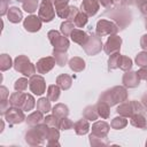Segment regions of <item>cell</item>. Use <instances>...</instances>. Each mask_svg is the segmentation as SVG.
I'll list each match as a JSON object with an SVG mask.
<instances>
[{
	"label": "cell",
	"mask_w": 147,
	"mask_h": 147,
	"mask_svg": "<svg viewBox=\"0 0 147 147\" xmlns=\"http://www.w3.org/2000/svg\"><path fill=\"white\" fill-rule=\"evenodd\" d=\"M127 98V93L126 90L122 86H115L108 91H106L101 96H100V101L107 102L109 106H114L118 102H123L125 101Z\"/></svg>",
	"instance_id": "1"
},
{
	"label": "cell",
	"mask_w": 147,
	"mask_h": 147,
	"mask_svg": "<svg viewBox=\"0 0 147 147\" xmlns=\"http://www.w3.org/2000/svg\"><path fill=\"white\" fill-rule=\"evenodd\" d=\"M14 68L16 71L23 74L24 76L31 77L36 72V67L30 62V60L25 55H20L15 59Z\"/></svg>",
	"instance_id": "2"
},
{
	"label": "cell",
	"mask_w": 147,
	"mask_h": 147,
	"mask_svg": "<svg viewBox=\"0 0 147 147\" xmlns=\"http://www.w3.org/2000/svg\"><path fill=\"white\" fill-rule=\"evenodd\" d=\"M48 39L52 42V45L54 46V49L56 51H62L65 52L69 47V41L67 39L65 36H61L57 31L52 30L48 32Z\"/></svg>",
	"instance_id": "3"
},
{
	"label": "cell",
	"mask_w": 147,
	"mask_h": 147,
	"mask_svg": "<svg viewBox=\"0 0 147 147\" xmlns=\"http://www.w3.org/2000/svg\"><path fill=\"white\" fill-rule=\"evenodd\" d=\"M52 2H54V0H42V2L40 5L38 17L44 22H49L55 16V10L53 9Z\"/></svg>",
	"instance_id": "4"
},
{
	"label": "cell",
	"mask_w": 147,
	"mask_h": 147,
	"mask_svg": "<svg viewBox=\"0 0 147 147\" xmlns=\"http://www.w3.org/2000/svg\"><path fill=\"white\" fill-rule=\"evenodd\" d=\"M139 110H141V106L137 101L124 102L121 106H118V108H117V113L122 116H125V117H129V116L131 117L132 115L139 113Z\"/></svg>",
	"instance_id": "5"
},
{
	"label": "cell",
	"mask_w": 147,
	"mask_h": 147,
	"mask_svg": "<svg viewBox=\"0 0 147 147\" xmlns=\"http://www.w3.org/2000/svg\"><path fill=\"white\" fill-rule=\"evenodd\" d=\"M118 30L117 25L110 21H107V20H101L98 22L96 24V34L99 37H102V36H106V34H113V33H116Z\"/></svg>",
	"instance_id": "6"
},
{
	"label": "cell",
	"mask_w": 147,
	"mask_h": 147,
	"mask_svg": "<svg viewBox=\"0 0 147 147\" xmlns=\"http://www.w3.org/2000/svg\"><path fill=\"white\" fill-rule=\"evenodd\" d=\"M83 47L88 55H95L96 53H99L101 51V47H102L101 38L98 34L91 36V37H88V40L86 41V44Z\"/></svg>",
	"instance_id": "7"
},
{
	"label": "cell",
	"mask_w": 147,
	"mask_h": 147,
	"mask_svg": "<svg viewBox=\"0 0 147 147\" xmlns=\"http://www.w3.org/2000/svg\"><path fill=\"white\" fill-rule=\"evenodd\" d=\"M29 86H30V90L37 95H41L46 90L45 79L41 76H37V75L31 76L29 80Z\"/></svg>",
	"instance_id": "8"
},
{
	"label": "cell",
	"mask_w": 147,
	"mask_h": 147,
	"mask_svg": "<svg viewBox=\"0 0 147 147\" xmlns=\"http://www.w3.org/2000/svg\"><path fill=\"white\" fill-rule=\"evenodd\" d=\"M5 117H6V121H7L10 125L21 123V122L24 119L23 109L21 110L18 107H11V108H8V110L5 113Z\"/></svg>",
	"instance_id": "9"
},
{
	"label": "cell",
	"mask_w": 147,
	"mask_h": 147,
	"mask_svg": "<svg viewBox=\"0 0 147 147\" xmlns=\"http://www.w3.org/2000/svg\"><path fill=\"white\" fill-rule=\"evenodd\" d=\"M121 44H122V39L118 36H111L108 38L106 45H105V52L107 54H113V53H117L121 48Z\"/></svg>",
	"instance_id": "10"
},
{
	"label": "cell",
	"mask_w": 147,
	"mask_h": 147,
	"mask_svg": "<svg viewBox=\"0 0 147 147\" xmlns=\"http://www.w3.org/2000/svg\"><path fill=\"white\" fill-rule=\"evenodd\" d=\"M55 63H56L55 59H53V57H51V56H48V57H42V59H40V60L38 61L36 69H37V71H38L39 74H46V72H48L49 70H52V68L54 67Z\"/></svg>",
	"instance_id": "11"
},
{
	"label": "cell",
	"mask_w": 147,
	"mask_h": 147,
	"mask_svg": "<svg viewBox=\"0 0 147 147\" xmlns=\"http://www.w3.org/2000/svg\"><path fill=\"white\" fill-rule=\"evenodd\" d=\"M109 125L105 122H96L92 126V133L90 137L92 138H105L108 133Z\"/></svg>",
	"instance_id": "12"
},
{
	"label": "cell",
	"mask_w": 147,
	"mask_h": 147,
	"mask_svg": "<svg viewBox=\"0 0 147 147\" xmlns=\"http://www.w3.org/2000/svg\"><path fill=\"white\" fill-rule=\"evenodd\" d=\"M24 28L26 31L29 32H36L38 31L40 28H41V20L34 15H31V16H28L25 20H24Z\"/></svg>",
	"instance_id": "13"
},
{
	"label": "cell",
	"mask_w": 147,
	"mask_h": 147,
	"mask_svg": "<svg viewBox=\"0 0 147 147\" xmlns=\"http://www.w3.org/2000/svg\"><path fill=\"white\" fill-rule=\"evenodd\" d=\"M80 8H82V11L87 16H93L96 14L99 9V2L98 0H83Z\"/></svg>",
	"instance_id": "14"
},
{
	"label": "cell",
	"mask_w": 147,
	"mask_h": 147,
	"mask_svg": "<svg viewBox=\"0 0 147 147\" xmlns=\"http://www.w3.org/2000/svg\"><path fill=\"white\" fill-rule=\"evenodd\" d=\"M68 2L69 0H54V7H55V11L57 16L62 18L68 17V13L70 9V7L68 6Z\"/></svg>",
	"instance_id": "15"
},
{
	"label": "cell",
	"mask_w": 147,
	"mask_h": 147,
	"mask_svg": "<svg viewBox=\"0 0 147 147\" xmlns=\"http://www.w3.org/2000/svg\"><path fill=\"white\" fill-rule=\"evenodd\" d=\"M139 82H140V78L138 76V72H134V71H127L126 74H124L123 76V83L125 86H129V87H136L137 85H139Z\"/></svg>",
	"instance_id": "16"
},
{
	"label": "cell",
	"mask_w": 147,
	"mask_h": 147,
	"mask_svg": "<svg viewBox=\"0 0 147 147\" xmlns=\"http://www.w3.org/2000/svg\"><path fill=\"white\" fill-rule=\"evenodd\" d=\"M70 37H71L72 41H75V42H77V44H79L82 46H84L86 44V41L88 40V36L84 31H82L79 29H74L71 31V33H70Z\"/></svg>",
	"instance_id": "17"
},
{
	"label": "cell",
	"mask_w": 147,
	"mask_h": 147,
	"mask_svg": "<svg viewBox=\"0 0 147 147\" xmlns=\"http://www.w3.org/2000/svg\"><path fill=\"white\" fill-rule=\"evenodd\" d=\"M25 98H26V93H23V92H15V93H13L11 95H10V98H9V102H10V105L13 106V107H21L22 108V106H23V103H24V101H25Z\"/></svg>",
	"instance_id": "18"
},
{
	"label": "cell",
	"mask_w": 147,
	"mask_h": 147,
	"mask_svg": "<svg viewBox=\"0 0 147 147\" xmlns=\"http://www.w3.org/2000/svg\"><path fill=\"white\" fill-rule=\"evenodd\" d=\"M7 16H8V20H9L11 23H18V22L22 20V17H23L22 11H21L17 7H11V8H9V10H8V13H7Z\"/></svg>",
	"instance_id": "19"
},
{
	"label": "cell",
	"mask_w": 147,
	"mask_h": 147,
	"mask_svg": "<svg viewBox=\"0 0 147 147\" xmlns=\"http://www.w3.org/2000/svg\"><path fill=\"white\" fill-rule=\"evenodd\" d=\"M71 83H72V79L70 76L68 75H60L57 78H56V84L62 88V90H68L70 86H71Z\"/></svg>",
	"instance_id": "20"
},
{
	"label": "cell",
	"mask_w": 147,
	"mask_h": 147,
	"mask_svg": "<svg viewBox=\"0 0 147 147\" xmlns=\"http://www.w3.org/2000/svg\"><path fill=\"white\" fill-rule=\"evenodd\" d=\"M69 65H70V68H71L74 71L79 72V71H82V70L85 68V62H84V60L80 59V57H74V59H71V60L69 61Z\"/></svg>",
	"instance_id": "21"
},
{
	"label": "cell",
	"mask_w": 147,
	"mask_h": 147,
	"mask_svg": "<svg viewBox=\"0 0 147 147\" xmlns=\"http://www.w3.org/2000/svg\"><path fill=\"white\" fill-rule=\"evenodd\" d=\"M69 110H68V107L63 103H57L54 108H53V115H55L57 118H63V117H67Z\"/></svg>",
	"instance_id": "22"
},
{
	"label": "cell",
	"mask_w": 147,
	"mask_h": 147,
	"mask_svg": "<svg viewBox=\"0 0 147 147\" xmlns=\"http://www.w3.org/2000/svg\"><path fill=\"white\" fill-rule=\"evenodd\" d=\"M60 96V86L59 85H49L47 90V99L49 101H56Z\"/></svg>",
	"instance_id": "23"
},
{
	"label": "cell",
	"mask_w": 147,
	"mask_h": 147,
	"mask_svg": "<svg viewBox=\"0 0 147 147\" xmlns=\"http://www.w3.org/2000/svg\"><path fill=\"white\" fill-rule=\"evenodd\" d=\"M74 127H75L77 134H85L88 131V127L90 126H88V122L86 119H80L77 123H75Z\"/></svg>",
	"instance_id": "24"
},
{
	"label": "cell",
	"mask_w": 147,
	"mask_h": 147,
	"mask_svg": "<svg viewBox=\"0 0 147 147\" xmlns=\"http://www.w3.org/2000/svg\"><path fill=\"white\" fill-rule=\"evenodd\" d=\"M53 55H54V59H55L56 63H57L59 65H61V67H63V65L67 63V61H68V55L65 54V52L54 49Z\"/></svg>",
	"instance_id": "25"
},
{
	"label": "cell",
	"mask_w": 147,
	"mask_h": 147,
	"mask_svg": "<svg viewBox=\"0 0 147 147\" xmlns=\"http://www.w3.org/2000/svg\"><path fill=\"white\" fill-rule=\"evenodd\" d=\"M109 105L107 102H103V101H99V103L96 105V110H98V114L103 117V118H107L109 116Z\"/></svg>",
	"instance_id": "26"
},
{
	"label": "cell",
	"mask_w": 147,
	"mask_h": 147,
	"mask_svg": "<svg viewBox=\"0 0 147 147\" xmlns=\"http://www.w3.org/2000/svg\"><path fill=\"white\" fill-rule=\"evenodd\" d=\"M42 121V113L41 111H34L31 115L28 116L26 123L30 125H37Z\"/></svg>",
	"instance_id": "27"
},
{
	"label": "cell",
	"mask_w": 147,
	"mask_h": 147,
	"mask_svg": "<svg viewBox=\"0 0 147 147\" xmlns=\"http://www.w3.org/2000/svg\"><path fill=\"white\" fill-rule=\"evenodd\" d=\"M131 124L134 126H138V127H145L146 126V119L142 115L137 113V114L131 116Z\"/></svg>",
	"instance_id": "28"
},
{
	"label": "cell",
	"mask_w": 147,
	"mask_h": 147,
	"mask_svg": "<svg viewBox=\"0 0 147 147\" xmlns=\"http://www.w3.org/2000/svg\"><path fill=\"white\" fill-rule=\"evenodd\" d=\"M132 67V60L129 59L127 56H119V61H118V68L124 70V71H129Z\"/></svg>",
	"instance_id": "29"
},
{
	"label": "cell",
	"mask_w": 147,
	"mask_h": 147,
	"mask_svg": "<svg viewBox=\"0 0 147 147\" xmlns=\"http://www.w3.org/2000/svg\"><path fill=\"white\" fill-rule=\"evenodd\" d=\"M98 110H96V106H90V107H86L85 110H84V116L87 118V119H96L98 118Z\"/></svg>",
	"instance_id": "30"
},
{
	"label": "cell",
	"mask_w": 147,
	"mask_h": 147,
	"mask_svg": "<svg viewBox=\"0 0 147 147\" xmlns=\"http://www.w3.org/2000/svg\"><path fill=\"white\" fill-rule=\"evenodd\" d=\"M37 108L39 111L41 113H48L51 110V103H49V100L46 99V98H41L38 102H37Z\"/></svg>",
	"instance_id": "31"
},
{
	"label": "cell",
	"mask_w": 147,
	"mask_h": 147,
	"mask_svg": "<svg viewBox=\"0 0 147 147\" xmlns=\"http://www.w3.org/2000/svg\"><path fill=\"white\" fill-rule=\"evenodd\" d=\"M10 67H11V59H10V56L7 55V54H2L0 56V69L2 71H6Z\"/></svg>",
	"instance_id": "32"
},
{
	"label": "cell",
	"mask_w": 147,
	"mask_h": 147,
	"mask_svg": "<svg viewBox=\"0 0 147 147\" xmlns=\"http://www.w3.org/2000/svg\"><path fill=\"white\" fill-rule=\"evenodd\" d=\"M38 7V0H25L23 2V9L28 13H33L37 10Z\"/></svg>",
	"instance_id": "33"
},
{
	"label": "cell",
	"mask_w": 147,
	"mask_h": 147,
	"mask_svg": "<svg viewBox=\"0 0 147 147\" xmlns=\"http://www.w3.org/2000/svg\"><path fill=\"white\" fill-rule=\"evenodd\" d=\"M74 23H75L76 26H78V28H83V26L87 23V15L84 14L83 11H82V13H78L77 16H76L75 20H74Z\"/></svg>",
	"instance_id": "34"
},
{
	"label": "cell",
	"mask_w": 147,
	"mask_h": 147,
	"mask_svg": "<svg viewBox=\"0 0 147 147\" xmlns=\"http://www.w3.org/2000/svg\"><path fill=\"white\" fill-rule=\"evenodd\" d=\"M119 56H121V54H119L118 52H117V53H113V54H110V57H109V60H108V68H109V70H110V69L118 68Z\"/></svg>",
	"instance_id": "35"
},
{
	"label": "cell",
	"mask_w": 147,
	"mask_h": 147,
	"mask_svg": "<svg viewBox=\"0 0 147 147\" xmlns=\"http://www.w3.org/2000/svg\"><path fill=\"white\" fill-rule=\"evenodd\" d=\"M75 28H74V23L71 22V21H65V22H63L62 24H61V32L63 33V36H70V33H71V31L74 30Z\"/></svg>",
	"instance_id": "36"
},
{
	"label": "cell",
	"mask_w": 147,
	"mask_h": 147,
	"mask_svg": "<svg viewBox=\"0 0 147 147\" xmlns=\"http://www.w3.org/2000/svg\"><path fill=\"white\" fill-rule=\"evenodd\" d=\"M28 84H29L28 79H25V78H18V79L15 82L14 87H15V90L18 91V92H24V91L26 90V87H28Z\"/></svg>",
	"instance_id": "37"
},
{
	"label": "cell",
	"mask_w": 147,
	"mask_h": 147,
	"mask_svg": "<svg viewBox=\"0 0 147 147\" xmlns=\"http://www.w3.org/2000/svg\"><path fill=\"white\" fill-rule=\"evenodd\" d=\"M136 62L141 68H147V52H141L137 55Z\"/></svg>",
	"instance_id": "38"
},
{
	"label": "cell",
	"mask_w": 147,
	"mask_h": 147,
	"mask_svg": "<svg viewBox=\"0 0 147 147\" xmlns=\"http://www.w3.org/2000/svg\"><path fill=\"white\" fill-rule=\"evenodd\" d=\"M34 107V99L32 95L30 94H26V98H25V101L22 106V109L23 110H31L32 108Z\"/></svg>",
	"instance_id": "39"
},
{
	"label": "cell",
	"mask_w": 147,
	"mask_h": 147,
	"mask_svg": "<svg viewBox=\"0 0 147 147\" xmlns=\"http://www.w3.org/2000/svg\"><path fill=\"white\" fill-rule=\"evenodd\" d=\"M126 123H127V121L124 117H116V118L113 119L111 126L114 129H122V127H124L126 125Z\"/></svg>",
	"instance_id": "40"
},
{
	"label": "cell",
	"mask_w": 147,
	"mask_h": 147,
	"mask_svg": "<svg viewBox=\"0 0 147 147\" xmlns=\"http://www.w3.org/2000/svg\"><path fill=\"white\" fill-rule=\"evenodd\" d=\"M72 125H74V124H72V122H71L70 119H68L67 117L61 118V119H60V122H59V127H60V129H62V130H68V129H70Z\"/></svg>",
	"instance_id": "41"
},
{
	"label": "cell",
	"mask_w": 147,
	"mask_h": 147,
	"mask_svg": "<svg viewBox=\"0 0 147 147\" xmlns=\"http://www.w3.org/2000/svg\"><path fill=\"white\" fill-rule=\"evenodd\" d=\"M59 122H60V121H57V117H56L55 115H53V116H47V117L45 118V123H46L47 125L52 126V127L59 126Z\"/></svg>",
	"instance_id": "42"
},
{
	"label": "cell",
	"mask_w": 147,
	"mask_h": 147,
	"mask_svg": "<svg viewBox=\"0 0 147 147\" xmlns=\"http://www.w3.org/2000/svg\"><path fill=\"white\" fill-rule=\"evenodd\" d=\"M138 76L140 79H146L147 80V68H141L138 71Z\"/></svg>",
	"instance_id": "43"
},
{
	"label": "cell",
	"mask_w": 147,
	"mask_h": 147,
	"mask_svg": "<svg viewBox=\"0 0 147 147\" xmlns=\"http://www.w3.org/2000/svg\"><path fill=\"white\" fill-rule=\"evenodd\" d=\"M140 45L144 49H147V34H144L141 37V40H140Z\"/></svg>",
	"instance_id": "44"
},
{
	"label": "cell",
	"mask_w": 147,
	"mask_h": 147,
	"mask_svg": "<svg viewBox=\"0 0 147 147\" xmlns=\"http://www.w3.org/2000/svg\"><path fill=\"white\" fill-rule=\"evenodd\" d=\"M0 91H1V101H2V100H6V96H7V94H8L7 88H6L5 86H1Z\"/></svg>",
	"instance_id": "45"
},
{
	"label": "cell",
	"mask_w": 147,
	"mask_h": 147,
	"mask_svg": "<svg viewBox=\"0 0 147 147\" xmlns=\"http://www.w3.org/2000/svg\"><path fill=\"white\" fill-rule=\"evenodd\" d=\"M100 2H101V5H103L107 8L113 6V0H100Z\"/></svg>",
	"instance_id": "46"
},
{
	"label": "cell",
	"mask_w": 147,
	"mask_h": 147,
	"mask_svg": "<svg viewBox=\"0 0 147 147\" xmlns=\"http://www.w3.org/2000/svg\"><path fill=\"white\" fill-rule=\"evenodd\" d=\"M140 8H141V11H142L144 14H146V13H147V1L144 2V3H141V5H140Z\"/></svg>",
	"instance_id": "47"
},
{
	"label": "cell",
	"mask_w": 147,
	"mask_h": 147,
	"mask_svg": "<svg viewBox=\"0 0 147 147\" xmlns=\"http://www.w3.org/2000/svg\"><path fill=\"white\" fill-rule=\"evenodd\" d=\"M6 3H7V2H5V1H2V3H1V14H2V15L6 14V7H7Z\"/></svg>",
	"instance_id": "48"
},
{
	"label": "cell",
	"mask_w": 147,
	"mask_h": 147,
	"mask_svg": "<svg viewBox=\"0 0 147 147\" xmlns=\"http://www.w3.org/2000/svg\"><path fill=\"white\" fill-rule=\"evenodd\" d=\"M141 101H142V105H144V106L147 108V93H146V94H144V96H142Z\"/></svg>",
	"instance_id": "49"
},
{
	"label": "cell",
	"mask_w": 147,
	"mask_h": 147,
	"mask_svg": "<svg viewBox=\"0 0 147 147\" xmlns=\"http://www.w3.org/2000/svg\"><path fill=\"white\" fill-rule=\"evenodd\" d=\"M147 0H137V2L139 3V5H141V3H144V2H146Z\"/></svg>",
	"instance_id": "50"
},
{
	"label": "cell",
	"mask_w": 147,
	"mask_h": 147,
	"mask_svg": "<svg viewBox=\"0 0 147 147\" xmlns=\"http://www.w3.org/2000/svg\"><path fill=\"white\" fill-rule=\"evenodd\" d=\"M145 24H146V29H147V17H146V21H145Z\"/></svg>",
	"instance_id": "51"
},
{
	"label": "cell",
	"mask_w": 147,
	"mask_h": 147,
	"mask_svg": "<svg viewBox=\"0 0 147 147\" xmlns=\"http://www.w3.org/2000/svg\"><path fill=\"white\" fill-rule=\"evenodd\" d=\"M17 1H20V2H24L25 0H17Z\"/></svg>",
	"instance_id": "52"
},
{
	"label": "cell",
	"mask_w": 147,
	"mask_h": 147,
	"mask_svg": "<svg viewBox=\"0 0 147 147\" xmlns=\"http://www.w3.org/2000/svg\"><path fill=\"white\" fill-rule=\"evenodd\" d=\"M2 1H5V2H7V1H8V0H2Z\"/></svg>",
	"instance_id": "53"
}]
</instances>
